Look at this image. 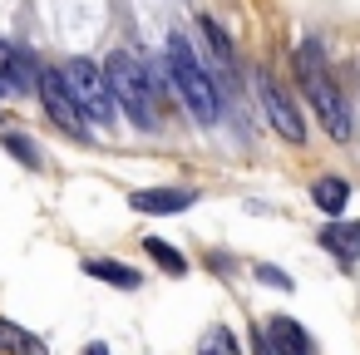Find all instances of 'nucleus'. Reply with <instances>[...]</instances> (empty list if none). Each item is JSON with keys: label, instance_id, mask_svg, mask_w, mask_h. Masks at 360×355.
Segmentation results:
<instances>
[{"label": "nucleus", "instance_id": "9", "mask_svg": "<svg viewBox=\"0 0 360 355\" xmlns=\"http://www.w3.org/2000/svg\"><path fill=\"white\" fill-rule=\"evenodd\" d=\"M316 242H321V252H330L340 266H355V262H360V222H326V227L316 232Z\"/></svg>", "mask_w": 360, "mask_h": 355}, {"label": "nucleus", "instance_id": "4", "mask_svg": "<svg viewBox=\"0 0 360 355\" xmlns=\"http://www.w3.org/2000/svg\"><path fill=\"white\" fill-rule=\"evenodd\" d=\"M65 79H70V94L79 99V109H84L94 124H114V119H119V99H114V89H109V75H104L94 60H70Z\"/></svg>", "mask_w": 360, "mask_h": 355}, {"label": "nucleus", "instance_id": "19", "mask_svg": "<svg viewBox=\"0 0 360 355\" xmlns=\"http://www.w3.org/2000/svg\"><path fill=\"white\" fill-rule=\"evenodd\" d=\"M84 355H109V345H104V340H89V345H84Z\"/></svg>", "mask_w": 360, "mask_h": 355}, {"label": "nucleus", "instance_id": "5", "mask_svg": "<svg viewBox=\"0 0 360 355\" xmlns=\"http://www.w3.org/2000/svg\"><path fill=\"white\" fill-rule=\"evenodd\" d=\"M40 99H45V114L65 129V134H75V138H89V124H84V109H79V99L70 94V79L60 75V70H40Z\"/></svg>", "mask_w": 360, "mask_h": 355}, {"label": "nucleus", "instance_id": "17", "mask_svg": "<svg viewBox=\"0 0 360 355\" xmlns=\"http://www.w3.org/2000/svg\"><path fill=\"white\" fill-rule=\"evenodd\" d=\"M202 35H207V45H212V55H217V70L227 75V70H232V40L222 35L217 20H202Z\"/></svg>", "mask_w": 360, "mask_h": 355}, {"label": "nucleus", "instance_id": "15", "mask_svg": "<svg viewBox=\"0 0 360 355\" xmlns=\"http://www.w3.org/2000/svg\"><path fill=\"white\" fill-rule=\"evenodd\" d=\"M143 252H148V257H153L168 276H183V271H188V257H183L178 247H168L163 237H148V242H143Z\"/></svg>", "mask_w": 360, "mask_h": 355}, {"label": "nucleus", "instance_id": "18", "mask_svg": "<svg viewBox=\"0 0 360 355\" xmlns=\"http://www.w3.org/2000/svg\"><path fill=\"white\" fill-rule=\"evenodd\" d=\"M257 281H266V286H281V291H291L296 281L281 271V266H257Z\"/></svg>", "mask_w": 360, "mask_h": 355}, {"label": "nucleus", "instance_id": "7", "mask_svg": "<svg viewBox=\"0 0 360 355\" xmlns=\"http://www.w3.org/2000/svg\"><path fill=\"white\" fill-rule=\"evenodd\" d=\"M30 89H40V70L30 65L25 50L0 40V94H30Z\"/></svg>", "mask_w": 360, "mask_h": 355}, {"label": "nucleus", "instance_id": "12", "mask_svg": "<svg viewBox=\"0 0 360 355\" xmlns=\"http://www.w3.org/2000/svg\"><path fill=\"white\" fill-rule=\"evenodd\" d=\"M84 271H89L94 281L119 286V291H139V286H143V276H139L134 266H124V262H99V257H89V262H84Z\"/></svg>", "mask_w": 360, "mask_h": 355}, {"label": "nucleus", "instance_id": "1", "mask_svg": "<svg viewBox=\"0 0 360 355\" xmlns=\"http://www.w3.org/2000/svg\"><path fill=\"white\" fill-rule=\"evenodd\" d=\"M296 75H301L306 94H311V109H316L321 129H326L335 143H350V109H345V99H340V89H335V75H330V65H326L321 40H301V50H296Z\"/></svg>", "mask_w": 360, "mask_h": 355}, {"label": "nucleus", "instance_id": "3", "mask_svg": "<svg viewBox=\"0 0 360 355\" xmlns=\"http://www.w3.org/2000/svg\"><path fill=\"white\" fill-rule=\"evenodd\" d=\"M104 75H109V89H114V99L124 104V114H129L139 129H153V124H158L153 79H148V70L139 65V55H134V50H114V55L104 60Z\"/></svg>", "mask_w": 360, "mask_h": 355}, {"label": "nucleus", "instance_id": "2", "mask_svg": "<svg viewBox=\"0 0 360 355\" xmlns=\"http://www.w3.org/2000/svg\"><path fill=\"white\" fill-rule=\"evenodd\" d=\"M168 75L183 94V104L193 109L198 124H217V89L202 70V60L193 55V40L188 35H168Z\"/></svg>", "mask_w": 360, "mask_h": 355}, {"label": "nucleus", "instance_id": "10", "mask_svg": "<svg viewBox=\"0 0 360 355\" xmlns=\"http://www.w3.org/2000/svg\"><path fill=\"white\" fill-rule=\"evenodd\" d=\"M262 335H266V345H271L276 355H316V340H311L291 316H271V321L262 325Z\"/></svg>", "mask_w": 360, "mask_h": 355}, {"label": "nucleus", "instance_id": "14", "mask_svg": "<svg viewBox=\"0 0 360 355\" xmlns=\"http://www.w3.org/2000/svg\"><path fill=\"white\" fill-rule=\"evenodd\" d=\"M198 355H242V340L232 335V325H207L198 340Z\"/></svg>", "mask_w": 360, "mask_h": 355}, {"label": "nucleus", "instance_id": "6", "mask_svg": "<svg viewBox=\"0 0 360 355\" xmlns=\"http://www.w3.org/2000/svg\"><path fill=\"white\" fill-rule=\"evenodd\" d=\"M257 94H262V109H266L271 129H276L286 143H301V138H306V124H301V114L291 109V99L271 84V75H257Z\"/></svg>", "mask_w": 360, "mask_h": 355}, {"label": "nucleus", "instance_id": "16", "mask_svg": "<svg viewBox=\"0 0 360 355\" xmlns=\"http://www.w3.org/2000/svg\"><path fill=\"white\" fill-rule=\"evenodd\" d=\"M0 148L15 153L25 168H45V148H40V143H30L25 134H0Z\"/></svg>", "mask_w": 360, "mask_h": 355}, {"label": "nucleus", "instance_id": "11", "mask_svg": "<svg viewBox=\"0 0 360 355\" xmlns=\"http://www.w3.org/2000/svg\"><path fill=\"white\" fill-rule=\"evenodd\" d=\"M350 198H355V193H350L345 178H316V183H311V202H316L321 212H330V217H340V212L350 207Z\"/></svg>", "mask_w": 360, "mask_h": 355}, {"label": "nucleus", "instance_id": "8", "mask_svg": "<svg viewBox=\"0 0 360 355\" xmlns=\"http://www.w3.org/2000/svg\"><path fill=\"white\" fill-rule=\"evenodd\" d=\"M129 202H134V212L168 217V212H188V207L198 202V193H193V188H143V193H134Z\"/></svg>", "mask_w": 360, "mask_h": 355}, {"label": "nucleus", "instance_id": "13", "mask_svg": "<svg viewBox=\"0 0 360 355\" xmlns=\"http://www.w3.org/2000/svg\"><path fill=\"white\" fill-rule=\"evenodd\" d=\"M0 355H50V350H45V340H35L15 321H0Z\"/></svg>", "mask_w": 360, "mask_h": 355}]
</instances>
